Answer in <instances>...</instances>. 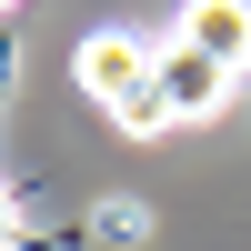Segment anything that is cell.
<instances>
[{
  "label": "cell",
  "instance_id": "3",
  "mask_svg": "<svg viewBox=\"0 0 251 251\" xmlns=\"http://www.w3.org/2000/svg\"><path fill=\"white\" fill-rule=\"evenodd\" d=\"M171 40H191V50H211L221 71H251V0H181Z\"/></svg>",
  "mask_w": 251,
  "mask_h": 251
},
{
  "label": "cell",
  "instance_id": "1",
  "mask_svg": "<svg viewBox=\"0 0 251 251\" xmlns=\"http://www.w3.org/2000/svg\"><path fill=\"white\" fill-rule=\"evenodd\" d=\"M151 71H161V50H151L141 30H91V40L71 50V80H80V91H91V100H100L111 121L131 111L141 91H151Z\"/></svg>",
  "mask_w": 251,
  "mask_h": 251
},
{
  "label": "cell",
  "instance_id": "4",
  "mask_svg": "<svg viewBox=\"0 0 251 251\" xmlns=\"http://www.w3.org/2000/svg\"><path fill=\"white\" fill-rule=\"evenodd\" d=\"M10 231H20V201H10V181H0V251H10Z\"/></svg>",
  "mask_w": 251,
  "mask_h": 251
},
{
  "label": "cell",
  "instance_id": "2",
  "mask_svg": "<svg viewBox=\"0 0 251 251\" xmlns=\"http://www.w3.org/2000/svg\"><path fill=\"white\" fill-rule=\"evenodd\" d=\"M241 71H221L211 50H191V40H161V71H151V100L161 121H221V100H231Z\"/></svg>",
  "mask_w": 251,
  "mask_h": 251
},
{
  "label": "cell",
  "instance_id": "5",
  "mask_svg": "<svg viewBox=\"0 0 251 251\" xmlns=\"http://www.w3.org/2000/svg\"><path fill=\"white\" fill-rule=\"evenodd\" d=\"M0 10H20V0H0Z\"/></svg>",
  "mask_w": 251,
  "mask_h": 251
}]
</instances>
